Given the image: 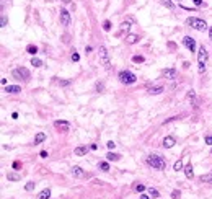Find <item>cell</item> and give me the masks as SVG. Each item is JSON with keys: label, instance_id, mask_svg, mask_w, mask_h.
<instances>
[{"label": "cell", "instance_id": "obj_47", "mask_svg": "<svg viewBox=\"0 0 212 199\" xmlns=\"http://www.w3.org/2000/svg\"><path fill=\"white\" fill-rule=\"evenodd\" d=\"M62 2H64V3H69V2H70V0H62Z\"/></svg>", "mask_w": 212, "mask_h": 199}, {"label": "cell", "instance_id": "obj_26", "mask_svg": "<svg viewBox=\"0 0 212 199\" xmlns=\"http://www.w3.org/2000/svg\"><path fill=\"white\" fill-rule=\"evenodd\" d=\"M173 170H175V171L183 170V162H181V160H178V162H175V165H173Z\"/></svg>", "mask_w": 212, "mask_h": 199}, {"label": "cell", "instance_id": "obj_46", "mask_svg": "<svg viewBox=\"0 0 212 199\" xmlns=\"http://www.w3.org/2000/svg\"><path fill=\"white\" fill-rule=\"evenodd\" d=\"M140 199H150V196H147V194H142V196H140Z\"/></svg>", "mask_w": 212, "mask_h": 199}, {"label": "cell", "instance_id": "obj_5", "mask_svg": "<svg viewBox=\"0 0 212 199\" xmlns=\"http://www.w3.org/2000/svg\"><path fill=\"white\" fill-rule=\"evenodd\" d=\"M98 56H100L101 65H103L106 70H109V69H111V61H109L108 51H106V47H104V46H100V49H98Z\"/></svg>", "mask_w": 212, "mask_h": 199}, {"label": "cell", "instance_id": "obj_31", "mask_svg": "<svg viewBox=\"0 0 212 199\" xmlns=\"http://www.w3.org/2000/svg\"><path fill=\"white\" fill-rule=\"evenodd\" d=\"M70 80H59V85H60V87H69V85H70Z\"/></svg>", "mask_w": 212, "mask_h": 199}, {"label": "cell", "instance_id": "obj_25", "mask_svg": "<svg viewBox=\"0 0 212 199\" xmlns=\"http://www.w3.org/2000/svg\"><path fill=\"white\" fill-rule=\"evenodd\" d=\"M149 194L152 196V198H160V193H158L155 188H149Z\"/></svg>", "mask_w": 212, "mask_h": 199}, {"label": "cell", "instance_id": "obj_27", "mask_svg": "<svg viewBox=\"0 0 212 199\" xmlns=\"http://www.w3.org/2000/svg\"><path fill=\"white\" fill-rule=\"evenodd\" d=\"M31 65H34V67H41V65H42V62L39 61V59L33 57V59H31Z\"/></svg>", "mask_w": 212, "mask_h": 199}, {"label": "cell", "instance_id": "obj_14", "mask_svg": "<svg viewBox=\"0 0 212 199\" xmlns=\"http://www.w3.org/2000/svg\"><path fill=\"white\" fill-rule=\"evenodd\" d=\"M5 91L7 93H20L21 88L18 85H5Z\"/></svg>", "mask_w": 212, "mask_h": 199}, {"label": "cell", "instance_id": "obj_18", "mask_svg": "<svg viewBox=\"0 0 212 199\" xmlns=\"http://www.w3.org/2000/svg\"><path fill=\"white\" fill-rule=\"evenodd\" d=\"M137 41H139L137 34H127V36H126V42H127V44H136Z\"/></svg>", "mask_w": 212, "mask_h": 199}, {"label": "cell", "instance_id": "obj_28", "mask_svg": "<svg viewBox=\"0 0 212 199\" xmlns=\"http://www.w3.org/2000/svg\"><path fill=\"white\" fill-rule=\"evenodd\" d=\"M145 59L142 57V56H134L132 57V62H136V64H140V62H144Z\"/></svg>", "mask_w": 212, "mask_h": 199}, {"label": "cell", "instance_id": "obj_9", "mask_svg": "<svg viewBox=\"0 0 212 199\" xmlns=\"http://www.w3.org/2000/svg\"><path fill=\"white\" fill-rule=\"evenodd\" d=\"M54 127L59 129L60 132H67V131L70 129V124H69L67 121H54Z\"/></svg>", "mask_w": 212, "mask_h": 199}, {"label": "cell", "instance_id": "obj_11", "mask_svg": "<svg viewBox=\"0 0 212 199\" xmlns=\"http://www.w3.org/2000/svg\"><path fill=\"white\" fill-rule=\"evenodd\" d=\"M70 173L74 175V176H77V178H83V176H87V173L80 168V166H72V170H70Z\"/></svg>", "mask_w": 212, "mask_h": 199}, {"label": "cell", "instance_id": "obj_36", "mask_svg": "<svg viewBox=\"0 0 212 199\" xmlns=\"http://www.w3.org/2000/svg\"><path fill=\"white\" fill-rule=\"evenodd\" d=\"M204 142H206L207 145H212V136H206L204 137Z\"/></svg>", "mask_w": 212, "mask_h": 199}, {"label": "cell", "instance_id": "obj_4", "mask_svg": "<svg viewBox=\"0 0 212 199\" xmlns=\"http://www.w3.org/2000/svg\"><path fill=\"white\" fill-rule=\"evenodd\" d=\"M117 79H119L121 83H124V85H131V83H134L137 80V77H136L131 70H121L119 75H117Z\"/></svg>", "mask_w": 212, "mask_h": 199}, {"label": "cell", "instance_id": "obj_37", "mask_svg": "<svg viewBox=\"0 0 212 199\" xmlns=\"http://www.w3.org/2000/svg\"><path fill=\"white\" fill-rule=\"evenodd\" d=\"M72 61H74V62H79V61H80V56L77 54L75 51H74V54H72Z\"/></svg>", "mask_w": 212, "mask_h": 199}, {"label": "cell", "instance_id": "obj_22", "mask_svg": "<svg viewBox=\"0 0 212 199\" xmlns=\"http://www.w3.org/2000/svg\"><path fill=\"white\" fill-rule=\"evenodd\" d=\"M26 52H28V54H31V56H36L38 54V47L34 44H29L28 47H26Z\"/></svg>", "mask_w": 212, "mask_h": 199}, {"label": "cell", "instance_id": "obj_35", "mask_svg": "<svg viewBox=\"0 0 212 199\" xmlns=\"http://www.w3.org/2000/svg\"><path fill=\"white\" fill-rule=\"evenodd\" d=\"M131 28V23L129 21H124V23H121V29H129Z\"/></svg>", "mask_w": 212, "mask_h": 199}, {"label": "cell", "instance_id": "obj_23", "mask_svg": "<svg viewBox=\"0 0 212 199\" xmlns=\"http://www.w3.org/2000/svg\"><path fill=\"white\" fill-rule=\"evenodd\" d=\"M98 168H100L101 171H109V163L108 162H100L98 163Z\"/></svg>", "mask_w": 212, "mask_h": 199}, {"label": "cell", "instance_id": "obj_30", "mask_svg": "<svg viewBox=\"0 0 212 199\" xmlns=\"http://www.w3.org/2000/svg\"><path fill=\"white\" fill-rule=\"evenodd\" d=\"M103 29H104V31H109V29H111V23H109L108 20L103 21Z\"/></svg>", "mask_w": 212, "mask_h": 199}, {"label": "cell", "instance_id": "obj_43", "mask_svg": "<svg viewBox=\"0 0 212 199\" xmlns=\"http://www.w3.org/2000/svg\"><path fill=\"white\" fill-rule=\"evenodd\" d=\"M90 149H92V150H96V149H98V145H96V144H92V145H90Z\"/></svg>", "mask_w": 212, "mask_h": 199}, {"label": "cell", "instance_id": "obj_8", "mask_svg": "<svg viewBox=\"0 0 212 199\" xmlns=\"http://www.w3.org/2000/svg\"><path fill=\"white\" fill-rule=\"evenodd\" d=\"M183 44L186 46L188 49L191 51V52H194V51H196V41H194V38L184 36V38H183Z\"/></svg>", "mask_w": 212, "mask_h": 199}, {"label": "cell", "instance_id": "obj_1", "mask_svg": "<svg viewBox=\"0 0 212 199\" xmlns=\"http://www.w3.org/2000/svg\"><path fill=\"white\" fill-rule=\"evenodd\" d=\"M147 165H150L152 168H155V170H165L166 166V162L163 160V157H160V155H149V157L145 158Z\"/></svg>", "mask_w": 212, "mask_h": 199}, {"label": "cell", "instance_id": "obj_15", "mask_svg": "<svg viewBox=\"0 0 212 199\" xmlns=\"http://www.w3.org/2000/svg\"><path fill=\"white\" fill-rule=\"evenodd\" d=\"M106 158H108V162H117V160H121V155L114 154V152H108V154H106Z\"/></svg>", "mask_w": 212, "mask_h": 199}, {"label": "cell", "instance_id": "obj_33", "mask_svg": "<svg viewBox=\"0 0 212 199\" xmlns=\"http://www.w3.org/2000/svg\"><path fill=\"white\" fill-rule=\"evenodd\" d=\"M162 5H165L166 8H173V3H171L170 0H162Z\"/></svg>", "mask_w": 212, "mask_h": 199}, {"label": "cell", "instance_id": "obj_39", "mask_svg": "<svg viewBox=\"0 0 212 199\" xmlns=\"http://www.w3.org/2000/svg\"><path fill=\"white\" fill-rule=\"evenodd\" d=\"M193 3H194L196 7H202V5H204V2H202V0H193Z\"/></svg>", "mask_w": 212, "mask_h": 199}, {"label": "cell", "instance_id": "obj_16", "mask_svg": "<svg viewBox=\"0 0 212 199\" xmlns=\"http://www.w3.org/2000/svg\"><path fill=\"white\" fill-rule=\"evenodd\" d=\"M44 141H46V134H44V132H38L36 137H34V142H33V144L38 145V144H41V142H44Z\"/></svg>", "mask_w": 212, "mask_h": 199}, {"label": "cell", "instance_id": "obj_2", "mask_svg": "<svg viewBox=\"0 0 212 199\" xmlns=\"http://www.w3.org/2000/svg\"><path fill=\"white\" fill-rule=\"evenodd\" d=\"M207 57H209V52L207 49L201 46L199 47V52H197V64H199V74H204L206 72V64H207Z\"/></svg>", "mask_w": 212, "mask_h": 199}, {"label": "cell", "instance_id": "obj_45", "mask_svg": "<svg viewBox=\"0 0 212 199\" xmlns=\"http://www.w3.org/2000/svg\"><path fill=\"white\" fill-rule=\"evenodd\" d=\"M209 39H212V26L209 28Z\"/></svg>", "mask_w": 212, "mask_h": 199}, {"label": "cell", "instance_id": "obj_34", "mask_svg": "<svg viewBox=\"0 0 212 199\" xmlns=\"http://www.w3.org/2000/svg\"><path fill=\"white\" fill-rule=\"evenodd\" d=\"M179 196H181V193H179L178 189H175L173 193H171V198H173V199H179Z\"/></svg>", "mask_w": 212, "mask_h": 199}, {"label": "cell", "instance_id": "obj_17", "mask_svg": "<svg viewBox=\"0 0 212 199\" xmlns=\"http://www.w3.org/2000/svg\"><path fill=\"white\" fill-rule=\"evenodd\" d=\"M7 180H8V181H20V180H21V175L15 173V171H10V173L7 175Z\"/></svg>", "mask_w": 212, "mask_h": 199}, {"label": "cell", "instance_id": "obj_29", "mask_svg": "<svg viewBox=\"0 0 212 199\" xmlns=\"http://www.w3.org/2000/svg\"><path fill=\"white\" fill-rule=\"evenodd\" d=\"M34 184H36V183H33V181L26 183V184H25V189H26V191H33V189H34Z\"/></svg>", "mask_w": 212, "mask_h": 199}, {"label": "cell", "instance_id": "obj_32", "mask_svg": "<svg viewBox=\"0 0 212 199\" xmlns=\"http://www.w3.org/2000/svg\"><path fill=\"white\" fill-rule=\"evenodd\" d=\"M186 98H188V100H194V98H196V93H194V90H189V91H188Z\"/></svg>", "mask_w": 212, "mask_h": 199}, {"label": "cell", "instance_id": "obj_3", "mask_svg": "<svg viewBox=\"0 0 212 199\" xmlns=\"http://www.w3.org/2000/svg\"><path fill=\"white\" fill-rule=\"evenodd\" d=\"M186 25L191 26L193 29H197V31H204V29L207 28V23L201 18H196V17H189L186 20Z\"/></svg>", "mask_w": 212, "mask_h": 199}, {"label": "cell", "instance_id": "obj_24", "mask_svg": "<svg viewBox=\"0 0 212 199\" xmlns=\"http://www.w3.org/2000/svg\"><path fill=\"white\" fill-rule=\"evenodd\" d=\"M199 180H201L202 183H212V175H202Z\"/></svg>", "mask_w": 212, "mask_h": 199}, {"label": "cell", "instance_id": "obj_12", "mask_svg": "<svg viewBox=\"0 0 212 199\" xmlns=\"http://www.w3.org/2000/svg\"><path fill=\"white\" fill-rule=\"evenodd\" d=\"M163 75H165V79H168V80H175L176 79V70L175 69H165V70H163Z\"/></svg>", "mask_w": 212, "mask_h": 199}, {"label": "cell", "instance_id": "obj_10", "mask_svg": "<svg viewBox=\"0 0 212 199\" xmlns=\"http://www.w3.org/2000/svg\"><path fill=\"white\" fill-rule=\"evenodd\" d=\"M176 144V139L173 136H166L165 139H163V147H165V149H171V147H173V145Z\"/></svg>", "mask_w": 212, "mask_h": 199}, {"label": "cell", "instance_id": "obj_48", "mask_svg": "<svg viewBox=\"0 0 212 199\" xmlns=\"http://www.w3.org/2000/svg\"><path fill=\"white\" fill-rule=\"evenodd\" d=\"M211 152H212V150H211Z\"/></svg>", "mask_w": 212, "mask_h": 199}, {"label": "cell", "instance_id": "obj_41", "mask_svg": "<svg viewBox=\"0 0 212 199\" xmlns=\"http://www.w3.org/2000/svg\"><path fill=\"white\" fill-rule=\"evenodd\" d=\"M39 155H41L42 158H47V152H46V150H41V154H39Z\"/></svg>", "mask_w": 212, "mask_h": 199}, {"label": "cell", "instance_id": "obj_44", "mask_svg": "<svg viewBox=\"0 0 212 199\" xmlns=\"http://www.w3.org/2000/svg\"><path fill=\"white\" fill-rule=\"evenodd\" d=\"M13 168H20V162H15V163H13Z\"/></svg>", "mask_w": 212, "mask_h": 199}, {"label": "cell", "instance_id": "obj_38", "mask_svg": "<svg viewBox=\"0 0 212 199\" xmlns=\"http://www.w3.org/2000/svg\"><path fill=\"white\" fill-rule=\"evenodd\" d=\"M144 189H145L144 184H137V186H136V191H137V193H144Z\"/></svg>", "mask_w": 212, "mask_h": 199}, {"label": "cell", "instance_id": "obj_7", "mask_svg": "<svg viewBox=\"0 0 212 199\" xmlns=\"http://www.w3.org/2000/svg\"><path fill=\"white\" fill-rule=\"evenodd\" d=\"M59 20H60V25L62 26H69L70 25V13L62 8L60 12H59Z\"/></svg>", "mask_w": 212, "mask_h": 199}, {"label": "cell", "instance_id": "obj_19", "mask_svg": "<svg viewBox=\"0 0 212 199\" xmlns=\"http://www.w3.org/2000/svg\"><path fill=\"white\" fill-rule=\"evenodd\" d=\"M49 198H51V189L49 188L42 189L41 193H39V196H38V199H49Z\"/></svg>", "mask_w": 212, "mask_h": 199}, {"label": "cell", "instance_id": "obj_13", "mask_svg": "<svg viewBox=\"0 0 212 199\" xmlns=\"http://www.w3.org/2000/svg\"><path fill=\"white\" fill-rule=\"evenodd\" d=\"M88 152V147L87 145H82V147H77V149L74 150V154L77 155V157H82V155H87Z\"/></svg>", "mask_w": 212, "mask_h": 199}, {"label": "cell", "instance_id": "obj_21", "mask_svg": "<svg viewBox=\"0 0 212 199\" xmlns=\"http://www.w3.org/2000/svg\"><path fill=\"white\" fill-rule=\"evenodd\" d=\"M163 91V87H150L149 88V93L150 95H160Z\"/></svg>", "mask_w": 212, "mask_h": 199}, {"label": "cell", "instance_id": "obj_6", "mask_svg": "<svg viewBox=\"0 0 212 199\" xmlns=\"http://www.w3.org/2000/svg\"><path fill=\"white\" fill-rule=\"evenodd\" d=\"M12 75L17 80H25V82H28V80L31 79V74H29V70L26 67H18V69H15V70L12 72Z\"/></svg>", "mask_w": 212, "mask_h": 199}, {"label": "cell", "instance_id": "obj_40", "mask_svg": "<svg viewBox=\"0 0 212 199\" xmlns=\"http://www.w3.org/2000/svg\"><path fill=\"white\" fill-rule=\"evenodd\" d=\"M106 145H108V149H109V150H113V149H114V147H116V144H114V142H113V141H109Z\"/></svg>", "mask_w": 212, "mask_h": 199}, {"label": "cell", "instance_id": "obj_20", "mask_svg": "<svg viewBox=\"0 0 212 199\" xmlns=\"http://www.w3.org/2000/svg\"><path fill=\"white\" fill-rule=\"evenodd\" d=\"M183 170H184V175H186V178H189V180H191L193 176H194V171H193V165H188V166H184Z\"/></svg>", "mask_w": 212, "mask_h": 199}, {"label": "cell", "instance_id": "obj_42", "mask_svg": "<svg viewBox=\"0 0 212 199\" xmlns=\"http://www.w3.org/2000/svg\"><path fill=\"white\" fill-rule=\"evenodd\" d=\"M0 25H2V26H7V18H5V17H2V23H0Z\"/></svg>", "mask_w": 212, "mask_h": 199}]
</instances>
